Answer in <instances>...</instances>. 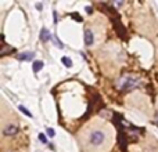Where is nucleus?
<instances>
[{"label": "nucleus", "mask_w": 158, "mask_h": 152, "mask_svg": "<svg viewBox=\"0 0 158 152\" xmlns=\"http://www.w3.org/2000/svg\"><path fill=\"white\" fill-rule=\"evenodd\" d=\"M119 90H132L136 89L139 86V79L135 78V76H122L119 78L118 83H116Z\"/></svg>", "instance_id": "nucleus-1"}, {"label": "nucleus", "mask_w": 158, "mask_h": 152, "mask_svg": "<svg viewBox=\"0 0 158 152\" xmlns=\"http://www.w3.org/2000/svg\"><path fill=\"white\" fill-rule=\"evenodd\" d=\"M104 138H105V135H104L103 131L96 130V131H93V133L90 134V137H89V141H90L92 145L99 147L100 144H103V142H104Z\"/></svg>", "instance_id": "nucleus-2"}, {"label": "nucleus", "mask_w": 158, "mask_h": 152, "mask_svg": "<svg viewBox=\"0 0 158 152\" xmlns=\"http://www.w3.org/2000/svg\"><path fill=\"white\" fill-rule=\"evenodd\" d=\"M17 131H18V127L15 125H9L4 130H3V133H4V135H7V137H10V135H15Z\"/></svg>", "instance_id": "nucleus-3"}, {"label": "nucleus", "mask_w": 158, "mask_h": 152, "mask_svg": "<svg viewBox=\"0 0 158 152\" xmlns=\"http://www.w3.org/2000/svg\"><path fill=\"white\" fill-rule=\"evenodd\" d=\"M93 42H94L93 32L92 31H86V32H85V44H86V46H92Z\"/></svg>", "instance_id": "nucleus-4"}, {"label": "nucleus", "mask_w": 158, "mask_h": 152, "mask_svg": "<svg viewBox=\"0 0 158 152\" xmlns=\"http://www.w3.org/2000/svg\"><path fill=\"white\" fill-rule=\"evenodd\" d=\"M40 40L44 42V43L50 40V33H49V31L46 29V28H43V29L40 31Z\"/></svg>", "instance_id": "nucleus-5"}, {"label": "nucleus", "mask_w": 158, "mask_h": 152, "mask_svg": "<svg viewBox=\"0 0 158 152\" xmlns=\"http://www.w3.org/2000/svg\"><path fill=\"white\" fill-rule=\"evenodd\" d=\"M33 53H22L18 55V59H21V61H31L32 58H33Z\"/></svg>", "instance_id": "nucleus-6"}, {"label": "nucleus", "mask_w": 158, "mask_h": 152, "mask_svg": "<svg viewBox=\"0 0 158 152\" xmlns=\"http://www.w3.org/2000/svg\"><path fill=\"white\" fill-rule=\"evenodd\" d=\"M42 68H43V62L42 61H35L33 65H32V69H33V72H39Z\"/></svg>", "instance_id": "nucleus-7"}, {"label": "nucleus", "mask_w": 158, "mask_h": 152, "mask_svg": "<svg viewBox=\"0 0 158 152\" xmlns=\"http://www.w3.org/2000/svg\"><path fill=\"white\" fill-rule=\"evenodd\" d=\"M61 62H63L67 68H71V66H72V61H71V58H68V57H63V58H61Z\"/></svg>", "instance_id": "nucleus-8"}, {"label": "nucleus", "mask_w": 158, "mask_h": 152, "mask_svg": "<svg viewBox=\"0 0 158 152\" xmlns=\"http://www.w3.org/2000/svg\"><path fill=\"white\" fill-rule=\"evenodd\" d=\"M9 51L11 53V51H13V49H11V47H9L7 44H3V47H2V51H0V54H2V55H6L7 53H9Z\"/></svg>", "instance_id": "nucleus-9"}, {"label": "nucleus", "mask_w": 158, "mask_h": 152, "mask_svg": "<svg viewBox=\"0 0 158 152\" xmlns=\"http://www.w3.org/2000/svg\"><path fill=\"white\" fill-rule=\"evenodd\" d=\"M53 42H54V44L57 46L58 49H64V44H63L61 42H60V39H58V37H57V36H56V35L53 36Z\"/></svg>", "instance_id": "nucleus-10"}, {"label": "nucleus", "mask_w": 158, "mask_h": 152, "mask_svg": "<svg viewBox=\"0 0 158 152\" xmlns=\"http://www.w3.org/2000/svg\"><path fill=\"white\" fill-rule=\"evenodd\" d=\"M19 111H21V112H22V113H25V115H26V116H28V118H32V113H31V112H29V111H28V109H26V108H25V107H22V105H19Z\"/></svg>", "instance_id": "nucleus-11"}, {"label": "nucleus", "mask_w": 158, "mask_h": 152, "mask_svg": "<svg viewBox=\"0 0 158 152\" xmlns=\"http://www.w3.org/2000/svg\"><path fill=\"white\" fill-rule=\"evenodd\" d=\"M39 140H40L43 144H47V137H46L44 134H39Z\"/></svg>", "instance_id": "nucleus-12"}, {"label": "nucleus", "mask_w": 158, "mask_h": 152, "mask_svg": "<svg viewBox=\"0 0 158 152\" xmlns=\"http://www.w3.org/2000/svg\"><path fill=\"white\" fill-rule=\"evenodd\" d=\"M54 130H53V129H50V127H49V129H47V135H49V137H54Z\"/></svg>", "instance_id": "nucleus-13"}, {"label": "nucleus", "mask_w": 158, "mask_h": 152, "mask_svg": "<svg viewBox=\"0 0 158 152\" xmlns=\"http://www.w3.org/2000/svg\"><path fill=\"white\" fill-rule=\"evenodd\" d=\"M72 18L78 19V21H82V18H80V15H79V14H72Z\"/></svg>", "instance_id": "nucleus-14"}, {"label": "nucleus", "mask_w": 158, "mask_h": 152, "mask_svg": "<svg viewBox=\"0 0 158 152\" xmlns=\"http://www.w3.org/2000/svg\"><path fill=\"white\" fill-rule=\"evenodd\" d=\"M85 10H86V13H87V14H92V13H93V9H92V7H89V6H87Z\"/></svg>", "instance_id": "nucleus-15"}, {"label": "nucleus", "mask_w": 158, "mask_h": 152, "mask_svg": "<svg viewBox=\"0 0 158 152\" xmlns=\"http://www.w3.org/2000/svg\"><path fill=\"white\" fill-rule=\"evenodd\" d=\"M114 4H115L116 7H119V6H122V4H123V2H115Z\"/></svg>", "instance_id": "nucleus-16"}, {"label": "nucleus", "mask_w": 158, "mask_h": 152, "mask_svg": "<svg viewBox=\"0 0 158 152\" xmlns=\"http://www.w3.org/2000/svg\"><path fill=\"white\" fill-rule=\"evenodd\" d=\"M53 18H54V22H57V13H56V11L53 13Z\"/></svg>", "instance_id": "nucleus-17"}]
</instances>
